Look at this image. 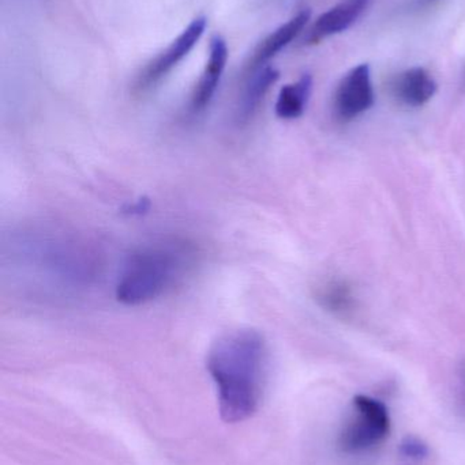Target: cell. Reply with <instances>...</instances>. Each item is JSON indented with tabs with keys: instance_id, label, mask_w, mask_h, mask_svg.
Returning <instances> with one entry per match:
<instances>
[{
	"instance_id": "obj_1",
	"label": "cell",
	"mask_w": 465,
	"mask_h": 465,
	"mask_svg": "<svg viewBox=\"0 0 465 465\" xmlns=\"http://www.w3.org/2000/svg\"><path fill=\"white\" fill-rule=\"evenodd\" d=\"M207 368L217 387L218 410L227 423L256 414L264 393L267 344L254 330H238L215 341Z\"/></svg>"
},
{
	"instance_id": "obj_2",
	"label": "cell",
	"mask_w": 465,
	"mask_h": 465,
	"mask_svg": "<svg viewBox=\"0 0 465 465\" xmlns=\"http://www.w3.org/2000/svg\"><path fill=\"white\" fill-rule=\"evenodd\" d=\"M191 265V252L182 242H153L128 256L117 279L116 300L123 305L139 306L157 300L177 282Z\"/></svg>"
},
{
	"instance_id": "obj_3",
	"label": "cell",
	"mask_w": 465,
	"mask_h": 465,
	"mask_svg": "<svg viewBox=\"0 0 465 465\" xmlns=\"http://www.w3.org/2000/svg\"><path fill=\"white\" fill-rule=\"evenodd\" d=\"M389 430L388 407L370 396H355L351 417L339 436V448L347 455H362L379 447Z\"/></svg>"
},
{
	"instance_id": "obj_4",
	"label": "cell",
	"mask_w": 465,
	"mask_h": 465,
	"mask_svg": "<svg viewBox=\"0 0 465 465\" xmlns=\"http://www.w3.org/2000/svg\"><path fill=\"white\" fill-rule=\"evenodd\" d=\"M207 26V16L201 15L194 18L164 51H161L157 56L153 57L145 65L144 70L136 78V89L139 93H144L155 87L158 82L163 81L190 54L191 49L197 45L199 38L204 35Z\"/></svg>"
},
{
	"instance_id": "obj_5",
	"label": "cell",
	"mask_w": 465,
	"mask_h": 465,
	"mask_svg": "<svg viewBox=\"0 0 465 465\" xmlns=\"http://www.w3.org/2000/svg\"><path fill=\"white\" fill-rule=\"evenodd\" d=\"M374 105L370 65L359 64L344 75L335 94L336 116L351 122Z\"/></svg>"
},
{
	"instance_id": "obj_6",
	"label": "cell",
	"mask_w": 465,
	"mask_h": 465,
	"mask_svg": "<svg viewBox=\"0 0 465 465\" xmlns=\"http://www.w3.org/2000/svg\"><path fill=\"white\" fill-rule=\"evenodd\" d=\"M228 54L227 41L220 35H212L209 41V56H207V65L191 97L190 106L194 114L205 111L212 103L220 84L221 76L226 70Z\"/></svg>"
},
{
	"instance_id": "obj_7",
	"label": "cell",
	"mask_w": 465,
	"mask_h": 465,
	"mask_svg": "<svg viewBox=\"0 0 465 465\" xmlns=\"http://www.w3.org/2000/svg\"><path fill=\"white\" fill-rule=\"evenodd\" d=\"M310 18L311 11L305 8V10L299 11L297 15L292 16L288 22L278 27L275 32L270 33L254 51V54L248 64V73L267 64L278 52L283 51L305 29Z\"/></svg>"
},
{
	"instance_id": "obj_8",
	"label": "cell",
	"mask_w": 465,
	"mask_h": 465,
	"mask_svg": "<svg viewBox=\"0 0 465 465\" xmlns=\"http://www.w3.org/2000/svg\"><path fill=\"white\" fill-rule=\"evenodd\" d=\"M371 0H344L340 5L318 16L308 35V44H317L324 38L349 29L368 8Z\"/></svg>"
},
{
	"instance_id": "obj_9",
	"label": "cell",
	"mask_w": 465,
	"mask_h": 465,
	"mask_svg": "<svg viewBox=\"0 0 465 465\" xmlns=\"http://www.w3.org/2000/svg\"><path fill=\"white\" fill-rule=\"evenodd\" d=\"M392 93L404 105L418 108L434 97L437 82L425 68H409L396 76L392 84Z\"/></svg>"
},
{
	"instance_id": "obj_10",
	"label": "cell",
	"mask_w": 465,
	"mask_h": 465,
	"mask_svg": "<svg viewBox=\"0 0 465 465\" xmlns=\"http://www.w3.org/2000/svg\"><path fill=\"white\" fill-rule=\"evenodd\" d=\"M280 78V73L272 65L265 64L248 73V82L243 87L242 95L238 104V119L248 123L258 109L270 87Z\"/></svg>"
},
{
	"instance_id": "obj_11",
	"label": "cell",
	"mask_w": 465,
	"mask_h": 465,
	"mask_svg": "<svg viewBox=\"0 0 465 465\" xmlns=\"http://www.w3.org/2000/svg\"><path fill=\"white\" fill-rule=\"evenodd\" d=\"M313 76L303 74L297 82L281 87L276 101L275 112L283 120H294L302 116L310 100Z\"/></svg>"
},
{
	"instance_id": "obj_12",
	"label": "cell",
	"mask_w": 465,
	"mask_h": 465,
	"mask_svg": "<svg viewBox=\"0 0 465 465\" xmlns=\"http://www.w3.org/2000/svg\"><path fill=\"white\" fill-rule=\"evenodd\" d=\"M317 301L322 308L335 314H349L354 311L355 297L351 287L344 281L333 279L317 290Z\"/></svg>"
},
{
	"instance_id": "obj_13",
	"label": "cell",
	"mask_w": 465,
	"mask_h": 465,
	"mask_svg": "<svg viewBox=\"0 0 465 465\" xmlns=\"http://www.w3.org/2000/svg\"><path fill=\"white\" fill-rule=\"evenodd\" d=\"M400 453L404 458L411 459V460H423L428 458L429 448L418 437L409 436L401 441Z\"/></svg>"
},
{
	"instance_id": "obj_14",
	"label": "cell",
	"mask_w": 465,
	"mask_h": 465,
	"mask_svg": "<svg viewBox=\"0 0 465 465\" xmlns=\"http://www.w3.org/2000/svg\"><path fill=\"white\" fill-rule=\"evenodd\" d=\"M420 3H423V5H428V3H433L436 2V0H420Z\"/></svg>"
},
{
	"instance_id": "obj_15",
	"label": "cell",
	"mask_w": 465,
	"mask_h": 465,
	"mask_svg": "<svg viewBox=\"0 0 465 465\" xmlns=\"http://www.w3.org/2000/svg\"><path fill=\"white\" fill-rule=\"evenodd\" d=\"M463 384H464V392H465V368L463 369Z\"/></svg>"
}]
</instances>
